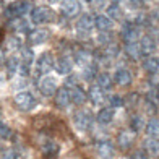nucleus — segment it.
<instances>
[{
    "mask_svg": "<svg viewBox=\"0 0 159 159\" xmlns=\"http://www.w3.org/2000/svg\"><path fill=\"white\" fill-rule=\"evenodd\" d=\"M28 11H31V3L28 0H16L5 8V15L8 18H23Z\"/></svg>",
    "mask_w": 159,
    "mask_h": 159,
    "instance_id": "1",
    "label": "nucleus"
},
{
    "mask_svg": "<svg viewBox=\"0 0 159 159\" xmlns=\"http://www.w3.org/2000/svg\"><path fill=\"white\" fill-rule=\"evenodd\" d=\"M54 67H55V65H54L52 54H50V52H44L38 59V62H36V75H38V76L44 75L46 76V73H49Z\"/></svg>",
    "mask_w": 159,
    "mask_h": 159,
    "instance_id": "2",
    "label": "nucleus"
},
{
    "mask_svg": "<svg viewBox=\"0 0 159 159\" xmlns=\"http://www.w3.org/2000/svg\"><path fill=\"white\" fill-rule=\"evenodd\" d=\"M140 38V26H136L133 21H125L122 26V39L125 41V44L128 42H138Z\"/></svg>",
    "mask_w": 159,
    "mask_h": 159,
    "instance_id": "3",
    "label": "nucleus"
},
{
    "mask_svg": "<svg viewBox=\"0 0 159 159\" xmlns=\"http://www.w3.org/2000/svg\"><path fill=\"white\" fill-rule=\"evenodd\" d=\"M15 106L20 111H31L36 106V98L28 91H21L15 96Z\"/></svg>",
    "mask_w": 159,
    "mask_h": 159,
    "instance_id": "4",
    "label": "nucleus"
},
{
    "mask_svg": "<svg viewBox=\"0 0 159 159\" xmlns=\"http://www.w3.org/2000/svg\"><path fill=\"white\" fill-rule=\"evenodd\" d=\"M30 13H31V21L34 25L46 23V21H49L52 18V11L49 8H46V7H36V8H33Z\"/></svg>",
    "mask_w": 159,
    "mask_h": 159,
    "instance_id": "5",
    "label": "nucleus"
},
{
    "mask_svg": "<svg viewBox=\"0 0 159 159\" xmlns=\"http://www.w3.org/2000/svg\"><path fill=\"white\" fill-rule=\"evenodd\" d=\"M39 91L44 96H52L57 93V81L52 76H42L39 81Z\"/></svg>",
    "mask_w": 159,
    "mask_h": 159,
    "instance_id": "6",
    "label": "nucleus"
},
{
    "mask_svg": "<svg viewBox=\"0 0 159 159\" xmlns=\"http://www.w3.org/2000/svg\"><path fill=\"white\" fill-rule=\"evenodd\" d=\"M94 28V18H93L91 15H83L81 18L78 20V23H76V30L80 33V36H88V33Z\"/></svg>",
    "mask_w": 159,
    "mask_h": 159,
    "instance_id": "7",
    "label": "nucleus"
},
{
    "mask_svg": "<svg viewBox=\"0 0 159 159\" xmlns=\"http://www.w3.org/2000/svg\"><path fill=\"white\" fill-rule=\"evenodd\" d=\"M140 44V54L141 57H149L154 54L156 50V42L154 39L151 38V36H144V38H141V41L138 42Z\"/></svg>",
    "mask_w": 159,
    "mask_h": 159,
    "instance_id": "8",
    "label": "nucleus"
},
{
    "mask_svg": "<svg viewBox=\"0 0 159 159\" xmlns=\"http://www.w3.org/2000/svg\"><path fill=\"white\" fill-rule=\"evenodd\" d=\"M75 125L78 130H89L93 125V117L89 112H78L75 115Z\"/></svg>",
    "mask_w": 159,
    "mask_h": 159,
    "instance_id": "9",
    "label": "nucleus"
},
{
    "mask_svg": "<svg viewBox=\"0 0 159 159\" xmlns=\"http://www.w3.org/2000/svg\"><path fill=\"white\" fill-rule=\"evenodd\" d=\"M96 151H98V154L102 157V159H111V157H114V146H112V143H111L109 140L99 141L98 146H96Z\"/></svg>",
    "mask_w": 159,
    "mask_h": 159,
    "instance_id": "10",
    "label": "nucleus"
},
{
    "mask_svg": "<svg viewBox=\"0 0 159 159\" xmlns=\"http://www.w3.org/2000/svg\"><path fill=\"white\" fill-rule=\"evenodd\" d=\"M73 70V62H71V57H62V59L57 60L55 63V71L59 75H68Z\"/></svg>",
    "mask_w": 159,
    "mask_h": 159,
    "instance_id": "11",
    "label": "nucleus"
},
{
    "mask_svg": "<svg viewBox=\"0 0 159 159\" xmlns=\"http://www.w3.org/2000/svg\"><path fill=\"white\" fill-rule=\"evenodd\" d=\"M114 81L119 86H128L132 83V73L127 68H117L114 73Z\"/></svg>",
    "mask_w": 159,
    "mask_h": 159,
    "instance_id": "12",
    "label": "nucleus"
},
{
    "mask_svg": "<svg viewBox=\"0 0 159 159\" xmlns=\"http://www.w3.org/2000/svg\"><path fill=\"white\" fill-rule=\"evenodd\" d=\"M62 13L65 16H76L78 13H80V3H78V0H63V3H62Z\"/></svg>",
    "mask_w": 159,
    "mask_h": 159,
    "instance_id": "13",
    "label": "nucleus"
},
{
    "mask_svg": "<svg viewBox=\"0 0 159 159\" xmlns=\"http://www.w3.org/2000/svg\"><path fill=\"white\" fill-rule=\"evenodd\" d=\"M133 141H135V132H128V130H124V132H120L119 136H117L119 146L124 148V149H128V148L133 144Z\"/></svg>",
    "mask_w": 159,
    "mask_h": 159,
    "instance_id": "14",
    "label": "nucleus"
},
{
    "mask_svg": "<svg viewBox=\"0 0 159 159\" xmlns=\"http://www.w3.org/2000/svg\"><path fill=\"white\" fill-rule=\"evenodd\" d=\"M88 98L91 99V102L94 106H101L106 101V93H104V89H101L99 86L96 84V86H91V88H89Z\"/></svg>",
    "mask_w": 159,
    "mask_h": 159,
    "instance_id": "15",
    "label": "nucleus"
},
{
    "mask_svg": "<svg viewBox=\"0 0 159 159\" xmlns=\"http://www.w3.org/2000/svg\"><path fill=\"white\" fill-rule=\"evenodd\" d=\"M47 38H49V31H46V30H34V31L30 33V36H28V41H30V44L38 46V44L46 42Z\"/></svg>",
    "mask_w": 159,
    "mask_h": 159,
    "instance_id": "16",
    "label": "nucleus"
},
{
    "mask_svg": "<svg viewBox=\"0 0 159 159\" xmlns=\"http://www.w3.org/2000/svg\"><path fill=\"white\" fill-rule=\"evenodd\" d=\"M143 68H144V71H148L149 75L157 73V71H159V57H153V55L144 57Z\"/></svg>",
    "mask_w": 159,
    "mask_h": 159,
    "instance_id": "17",
    "label": "nucleus"
},
{
    "mask_svg": "<svg viewBox=\"0 0 159 159\" xmlns=\"http://www.w3.org/2000/svg\"><path fill=\"white\" fill-rule=\"evenodd\" d=\"M55 102L59 107H67L71 102V98H70V91L67 88H60L59 91L55 93Z\"/></svg>",
    "mask_w": 159,
    "mask_h": 159,
    "instance_id": "18",
    "label": "nucleus"
},
{
    "mask_svg": "<svg viewBox=\"0 0 159 159\" xmlns=\"http://www.w3.org/2000/svg\"><path fill=\"white\" fill-rule=\"evenodd\" d=\"M60 153V146L55 141H46L42 144V154L46 157H57Z\"/></svg>",
    "mask_w": 159,
    "mask_h": 159,
    "instance_id": "19",
    "label": "nucleus"
},
{
    "mask_svg": "<svg viewBox=\"0 0 159 159\" xmlns=\"http://www.w3.org/2000/svg\"><path fill=\"white\" fill-rule=\"evenodd\" d=\"M75 62H76L78 65H81V67H86V65L93 63L94 60H93V55H91L89 50L81 49V50H78V52L75 54Z\"/></svg>",
    "mask_w": 159,
    "mask_h": 159,
    "instance_id": "20",
    "label": "nucleus"
},
{
    "mask_svg": "<svg viewBox=\"0 0 159 159\" xmlns=\"http://www.w3.org/2000/svg\"><path fill=\"white\" fill-rule=\"evenodd\" d=\"M70 98H71V102H75V104H78V106H81V104H84V101H86V93L76 84V86H73V88H71V91H70Z\"/></svg>",
    "mask_w": 159,
    "mask_h": 159,
    "instance_id": "21",
    "label": "nucleus"
},
{
    "mask_svg": "<svg viewBox=\"0 0 159 159\" xmlns=\"http://www.w3.org/2000/svg\"><path fill=\"white\" fill-rule=\"evenodd\" d=\"M94 26L99 31H109L112 28V20L109 16H106V15H98L94 18Z\"/></svg>",
    "mask_w": 159,
    "mask_h": 159,
    "instance_id": "22",
    "label": "nucleus"
},
{
    "mask_svg": "<svg viewBox=\"0 0 159 159\" xmlns=\"http://www.w3.org/2000/svg\"><path fill=\"white\" fill-rule=\"evenodd\" d=\"M144 151L149 156H159V140L157 138H148L144 141Z\"/></svg>",
    "mask_w": 159,
    "mask_h": 159,
    "instance_id": "23",
    "label": "nucleus"
},
{
    "mask_svg": "<svg viewBox=\"0 0 159 159\" xmlns=\"http://www.w3.org/2000/svg\"><path fill=\"white\" fill-rule=\"evenodd\" d=\"M114 107H104L98 112V122L99 124H111V120L114 119Z\"/></svg>",
    "mask_w": 159,
    "mask_h": 159,
    "instance_id": "24",
    "label": "nucleus"
},
{
    "mask_svg": "<svg viewBox=\"0 0 159 159\" xmlns=\"http://www.w3.org/2000/svg\"><path fill=\"white\" fill-rule=\"evenodd\" d=\"M146 133L149 138H157L159 140V119H151L146 124Z\"/></svg>",
    "mask_w": 159,
    "mask_h": 159,
    "instance_id": "25",
    "label": "nucleus"
},
{
    "mask_svg": "<svg viewBox=\"0 0 159 159\" xmlns=\"http://www.w3.org/2000/svg\"><path fill=\"white\" fill-rule=\"evenodd\" d=\"M11 28H13L16 33H28V34L31 33L30 23H28L26 20H23V18H15V21L11 23Z\"/></svg>",
    "mask_w": 159,
    "mask_h": 159,
    "instance_id": "26",
    "label": "nucleus"
},
{
    "mask_svg": "<svg viewBox=\"0 0 159 159\" xmlns=\"http://www.w3.org/2000/svg\"><path fill=\"white\" fill-rule=\"evenodd\" d=\"M125 54L130 57V59H140L141 54H140V44L138 42H128V44H125Z\"/></svg>",
    "mask_w": 159,
    "mask_h": 159,
    "instance_id": "27",
    "label": "nucleus"
},
{
    "mask_svg": "<svg viewBox=\"0 0 159 159\" xmlns=\"http://www.w3.org/2000/svg\"><path fill=\"white\" fill-rule=\"evenodd\" d=\"M20 63H21V60L18 55H11L7 59V71H8V76H11L13 73H18Z\"/></svg>",
    "mask_w": 159,
    "mask_h": 159,
    "instance_id": "28",
    "label": "nucleus"
},
{
    "mask_svg": "<svg viewBox=\"0 0 159 159\" xmlns=\"http://www.w3.org/2000/svg\"><path fill=\"white\" fill-rule=\"evenodd\" d=\"M98 78V86L101 89H104V91H107V89H111L112 88V84H114V80L111 78V75L109 73H101L99 76H96Z\"/></svg>",
    "mask_w": 159,
    "mask_h": 159,
    "instance_id": "29",
    "label": "nucleus"
},
{
    "mask_svg": "<svg viewBox=\"0 0 159 159\" xmlns=\"http://www.w3.org/2000/svg\"><path fill=\"white\" fill-rule=\"evenodd\" d=\"M98 76V65L96 62H93L89 65H86V67H83V78L86 80V81H91L93 78Z\"/></svg>",
    "mask_w": 159,
    "mask_h": 159,
    "instance_id": "30",
    "label": "nucleus"
},
{
    "mask_svg": "<svg viewBox=\"0 0 159 159\" xmlns=\"http://www.w3.org/2000/svg\"><path fill=\"white\" fill-rule=\"evenodd\" d=\"M107 16H109L111 20H122L124 11H122V8L119 7V3H111L109 7H107Z\"/></svg>",
    "mask_w": 159,
    "mask_h": 159,
    "instance_id": "31",
    "label": "nucleus"
},
{
    "mask_svg": "<svg viewBox=\"0 0 159 159\" xmlns=\"http://www.w3.org/2000/svg\"><path fill=\"white\" fill-rule=\"evenodd\" d=\"M130 125H132V132H141L143 127H146V124H144V120L141 115H133L132 120H130Z\"/></svg>",
    "mask_w": 159,
    "mask_h": 159,
    "instance_id": "32",
    "label": "nucleus"
},
{
    "mask_svg": "<svg viewBox=\"0 0 159 159\" xmlns=\"http://www.w3.org/2000/svg\"><path fill=\"white\" fill-rule=\"evenodd\" d=\"M33 60H34V52H33V49H30V47H23V49H21V62L31 65Z\"/></svg>",
    "mask_w": 159,
    "mask_h": 159,
    "instance_id": "33",
    "label": "nucleus"
},
{
    "mask_svg": "<svg viewBox=\"0 0 159 159\" xmlns=\"http://www.w3.org/2000/svg\"><path fill=\"white\" fill-rule=\"evenodd\" d=\"M109 102H111V107H122L125 104V101H124V98H120L119 94H114V96H111L109 98Z\"/></svg>",
    "mask_w": 159,
    "mask_h": 159,
    "instance_id": "34",
    "label": "nucleus"
},
{
    "mask_svg": "<svg viewBox=\"0 0 159 159\" xmlns=\"http://www.w3.org/2000/svg\"><path fill=\"white\" fill-rule=\"evenodd\" d=\"M111 41H112V36L107 33V31H102V33L98 36V42H99V44L109 46V44H111Z\"/></svg>",
    "mask_w": 159,
    "mask_h": 159,
    "instance_id": "35",
    "label": "nucleus"
},
{
    "mask_svg": "<svg viewBox=\"0 0 159 159\" xmlns=\"http://www.w3.org/2000/svg\"><path fill=\"white\" fill-rule=\"evenodd\" d=\"M7 44H8V49H11V50L20 49L21 47V39L18 38V36H13V38H10L8 41H7Z\"/></svg>",
    "mask_w": 159,
    "mask_h": 159,
    "instance_id": "36",
    "label": "nucleus"
},
{
    "mask_svg": "<svg viewBox=\"0 0 159 159\" xmlns=\"http://www.w3.org/2000/svg\"><path fill=\"white\" fill-rule=\"evenodd\" d=\"M10 128L8 127H7V125H3L2 124V122H0V138H2V140H7V138H8V136H10Z\"/></svg>",
    "mask_w": 159,
    "mask_h": 159,
    "instance_id": "37",
    "label": "nucleus"
},
{
    "mask_svg": "<svg viewBox=\"0 0 159 159\" xmlns=\"http://www.w3.org/2000/svg\"><path fill=\"white\" fill-rule=\"evenodd\" d=\"M30 67H31V65H28V63H23V62H21V63H20V67H18V73H20L21 76H28V75H30Z\"/></svg>",
    "mask_w": 159,
    "mask_h": 159,
    "instance_id": "38",
    "label": "nucleus"
},
{
    "mask_svg": "<svg viewBox=\"0 0 159 159\" xmlns=\"http://www.w3.org/2000/svg\"><path fill=\"white\" fill-rule=\"evenodd\" d=\"M144 0H127V3L130 5V8H141Z\"/></svg>",
    "mask_w": 159,
    "mask_h": 159,
    "instance_id": "39",
    "label": "nucleus"
},
{
    "mask_svg": "<svg viewBox=\"0 0 159 159\" xmlns=\"http://www.w3.org/2000/svg\"><path fill=\"white\" fill-rule=\"evenodd\" d=\"M65 84L70 86V88H73V86H76V84H78V80H76V76H75V75L68 76V78H67V81H65Z\"/></svg>",
    "mask_w": 159,
    "mask_h": 159,
    "instance_id": "40",
    "label": "nucleus"
},
{
    "mask_svg": "<svg viewBox=\"0 0 159 159\" xmlns=\"http://www.w3.org/2000/svg\"><path fill=\"white\" fill-rule=\"evenodd\" d=\"M0 159H16V154L13 153V151H5Z\"/></svg>",
    "mask_w": 159,
    "mask_h": 159,
    "instance_id": "41",
    "label": "nucleus"
},
{
    "mask_svg": "<svg viewBox=\"0 0 159 159\" xmlns=\"http://www.w3.org/2000/svg\"><path fill=\"white\" fill-rule=\"evenodd\" d=\"M130 159H148V154L143 153V151H138V153H135Z\"/></svg>",
    "mask_w": 159,
    "mask_h": 159,
    "instance_id": "42",
    "label": "nucleus"
},
{
    "mask_svg": "<svg viewBox=\"0 0 159 159\" xmlns=\"http://www.w3.org/2000/svg\"><path fill=\"white\" fill-rule=\"evenodd\" d=\"M7 62V59H5V54H3V50H0V67Z\"/></svg>",
    "mask_w": 159,
    "mask_h": 159,
    "instance_id": "43",
    "label": "nucleus"
},
{
    "mask_svg": "<svg viewBox=\"0 0 159 159\" xmlns=\"http://www.w3.org/2000/svg\"><path fill=\"white\" fill-rule=\"evenodd\" d=\"M102 3H104V0H96V7H101Z\"/></svg>",
    "mask_w": 159,
    "mask_h": 159,
    "instance_id": "44",
    "label": "nucleus"
},
{
    "mask_svg": "<svg viewBox=\"0 0 159 159\" xmlns=\"http://www.w3.org/2000/svg\"><path fill=\"white\" fill-rule=\"evenodd\" d=\"M49 2H50V3H59L60 0H49Z\"/></svg>",
    "mask_w": 159,
    "mask_h": 159,
    "instance_id": "45",
    "label": "nucleus"
},
{
    "mask_svg": "<svg viewBox=\"0 0 159 159\" xmlns=\"http://www.w3.org/2000/svg\"><path fill=\"white\" fill-rule=\"evenodd\" d=\"M112 3H119V2H122V0H111Z\"/></svg>",
    "mask_w": 159,
    "mask_h": 159,
    "instance_id": "46",
    "label": "nucleus"
},
{
    "mask_svg": "<svg viewBox=\"0 0 159 159\" xmlns=\"http://www.w3.org/2000/svg\"><path fill=\"white\" fill-rule=\"evenodd\" d=\"M3 39V36H2V31H0V41H2Z\"/></svg>",
    "mask_w": 159,
    "mask_h": 159,
    "instance_id": "47",
    "label": "nucleus"
},
{
    "mask_svg": "<svg viewBox=\"0 0 159 159\" xmlns=\"http://www.w3.org/2000/svg\"><path fill=\"white\" fill-rule=\"evenodd\" d=\"M157 102H159V88H157Z\"/></svg>",
    "mask_w": 159,
    "mask_h": 159,
    "instance_id": "48",
    "label": "nucleus"
},
{
    "mask_svg": "<svg viewBox=\"0 0 159 159\" xmlns=\"http://www.w3.org/2000/svg\"><path fill=\"white\" fill-rule=\"evenodd\" d=\"M83 2H93V0H83Z\"/></svg>",
    "mask_w": 159,
    "mask_h": 159,
    "instance_id": "49",
    "label": "nucleus"
},
{
    "mask_svg": "<svg viewBox=\"0 0 159 159\" xmlns=\"http://www.w3.org/2000/svg\"><path fill=\"white\" fill-rule=\"evenodd\" d=\"M0 7H2V0H0Z\"/></svg>",
    "mask_w": 159,
    "mask_h": 159,
    "instance_id": "50",
    "label": "nucleus"
}]
</instances>
